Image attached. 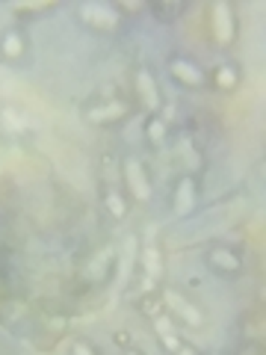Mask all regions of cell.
<instances>
[{"label":"cell","mask_w":266,"mask_h":355,"mask_svg":"<svg viewBox=\"0 0 266 355\" xmlns=\"http://www.w3.org/2000/svg\"><path fill=\"white\" fill-rule=\"evenodd\" d=\"M133 101L125 95H107V98H95L92 104L83 107V119L95 128H109V125H121L133 116Z\"/></svg>","instance_id":"1"},{"label":"cell","mask_w":266,"mask_h":355,"mask_svg":"<svg viewBox=\"0 0 266 355\" xmlns=\"http://www.w3.org/2000/svg\"><path fill=\"white\" fill-rule=\"evenodd\" d=\"M77 18L83 21L89 30L101 33V36H116L125 24V18L118 15L116 3H101V0H86V3L77 6Z\"/></svg>","instance_id":"2"},{"label":"cell","mask_w":266,"mask_h":355,"mask_svg":"<svg viewBox=\"0 0 266 355\" xmlns=\"http://www.w3.org/2000/svg\"><path fill=\"white\" fill-rule=\"evenodd\" d=\"M204 261L210 266V272L225 282H234L242 275V252L234 249L231 243H213V246H207Z\"/></svg>","instance_id":"3"},{"label":"cell","mask_w":266,"mask_h":355,"mask_svg":"<svg viewBox=\"0 0 266 355\" xmlns=\"http://www.w3.org/2000/svg\"><path fill=\"white\" fill-rule=\"evenodd\" d=\"M157 228H148V240L139 243V270L142 275H145L148 282L157 284L163 279V252H160V243H157Z\"/></svg>","instance_id":"9"},{"label":"cell","mask_w":266,"mask_h":355,"mask_svg":"<svg viewBox=\"0 0 266 355\" xmlns=\"http://www.w3.org/2000/svg\"><path fill=\"white\" fill-rule=\"evenodd\" d=\"M121 184L136 202H148L151 198V178L136 157H125V163H121Z\"/></svg>","instance_id":"7"},{"label":"cell","mask_w":266,"mask_h":355,"mask_svg":"<svg viewBox=\"0 0 266 355\" xmlns=\"http://www.w3.org/2000/svg\"><path fill=\"white\" fill-rule=\"evenodd\" d=\"M51 9H53V3H15L12 12L27 21L30 15H42V12H51Z\"/></svg>","instance_id":"19"},{"label":"cell","mask_w":266,"mask_h":355,"mask_svg":"<svg viewBox=\"0 0 266 355\" xmlns=\"http://www.w3.org/2000/svg\"><path fill=\"white\" fill-rule=\"evenodd\" d=\"M160 302H163L166 314L175 317V320H181L184 326H190V329H202L204 326L202 308H198L195 302H190L184 293H177V291H172V287H166V291H160Z\"/></svg>","instance_id":"5"},{"label":"cell","mask_w":266,"mask_h":355,"mask_svg":"<svg viewBox=\"0 0 266 355\" xmlns=\"http://www.w3.org/2000/svg\"><path fill=\"white\" fill-rule=\"evenodd\" d=\"M145 139L154 148H163L166 139H169V121H166L163 116H151L145 121Z\"/></svg>","instance_id":"17"},{"label":"cell","mask_w":266,"mask_h":355,"mask_svg":"<svg viewBox=\"0 0 266 355\" xmlns=\"http://www.w3.org/2000/svg\"><path fill=\"white\" fill-rule=\"evenodd\" d=\"M101 202L107 207V214L113 216V219H125L130 214V202H127V196L125 190H118V184H104V193H101Z\"/></svg>","instance_id":"14"},{"label":"cell","mask_w":266,"mask_h":355,"mask_svg":"<svg viewBox=\"0 0 266 355\" xmlns=\"http://www.w3.org/2000/svg\"><path fill=\"white\" fill-rule=\"evenodd\" d=\"M0 130L9 133V137H24L30 130V116L18 107H3L0 110Z\"/></svg>","instance_id":"15"},{"label":"cell","mask_w":266,"mask_h":355,"mask_svg":"<svg viewBox=\"0 0 266 355\" xmlns=\"http://www.w3.org/2000/svg\"><path fill=\"white\" fill-rule=\"evenodd\" d=\"M113 258H116V249H113V246H104L92 261H89L86 279L92 282V284H104L109 275H113V270H116V261H113Z\"/></svg>","instance_id":"13"},{"label":"cell","mask_w":266,"mask_h":355,"mask_svg":"<svg viewBox=\"0 0 266 355\" xmlns=\"http://www.w3.org/2000/svg\"><path fill=\"white\" fill-rule=\"evenodd\" d=\"M177 151H181V157H184L186 163H193V169H202V163H204V160H202V154L193 148V142H190V139H181Z\"/></svg>","instance_id":"20"},{"label":"cell","mask_w":266,"mask_h":355,"mask_svg":"<svg viewBox=\"0 0 266 355\" xmlns=\"http://www.w3.org/2000/svg\"><path fill=\"white\" fill-rule=\"evenodd\" d=\"M240 83H242V74H240V69L234 62H222V65L213 69V86L219 89V92L231 95V92H237L240 89Z\"/></svg>","instance_id":"16"},{"label":"cell","mask_w":266,"mask_h":355,"mask_svg":"<svg viewBox=\"0 0 266 355\" xmlns=\"http://www.w3.org/2000/svg\"><path fill=\"white\" fill-rule=\"evenodd\" d=\"M148 9H151V12L157 15L160 21H166V24H172L177 15H184V12H186V6H184V3H166V6H163V3H151Z\"/></svg>","instance_id":"18"},{"label":"cell","mask_w":266,"mask_h":355,"mask_svg":"<svg viewBox=\"0 0 266 355\" xmlns=\"http://www.w3.org/2000/svg\"><path fill=\"white\" fill-rule=\"evenodd\" d=\"M139 270V237L127 234V240L121 243L118 252V287H127V282L136 275Z\"/></svg>","instance_id":"12"},{"label":"cell","mask_w":266,"mask_h":355,"mask_svg":"<svg viewBox=\"0 0 266 355\" xmlns=\"http://www.w3.org/2000/svg\"><path fill=\"white\" fill-rule=\"evenodd\" d=\"M133 83H136V95H139L142 107H145L151 116H160V110H163V95H160L157 77H154L148 69H139L136 77H133Z\"/></svg>","instance_id":"11"},{"label":"cell","mask_w":266,"mask_h":355,"mask_svg":"<svg viewBox=\"0 0 266 355\" xmlns=\"http://www.w3.org/2000/svg\"><path fill=\"white\" fill-rule=\"evenodd\" d=\"M195 202H198V181L193 175H181L175 184V190H172V214L181 216V219L190 216Z\"/></svg>","instance_id":"10"},{"label":"cell","mask_w":266,"mask_h":355,"mask_svg":"<svg viewBox=\"0 0 266 355\" xmlns=\"http://www.w3.org/2000/svg\"><path fill=\"white\" fill-rule=\"evenodd\" d=\"M71 355H98V349L92 347V343H86V340H74L71 343Z\"/></svg>","instance_id":"21"},{"label":"cell","mask_w":266,"mask_h":355,"mask_svg":"<svg viewBox=\"0 0 266 355\" xmlns=\"http://www.w3.org/2000/svg\"><path fill=\"white\" fill-rule=\"evenodd\" d=\"M166 71L175 83H181L184 89H204L207 86V71L190 57H181V53H172L169 62H166Z\"/></svg>","instance_id":"6"},{"label":"cell","mask_w":266,"mask_h":355,"mask_svg":"<svg viewBox=\"0 0 266 355\" xmlns=\"http://www.w3.org/2000/svg\"><path fill=\"white\" fill-rule=\"evenodd\" d=\"M169 355H202V352H198L195 347H193V343H186V340H181V343H177V347L169 352Z\"/></svg>","instance_id":"22"},{"label":"cell","mask_w":266,"mask_h":355,"mask_svg":"<svg viewBox=\"0 0 266 355\" xmlns=\"http://www.w3.org/2000/svg\"><path fill=\"white\" fill-rule=\"evenodd\" d=\"M210 33H213L216 44L222 48H231L237 42V33H240V21H237V9L228 3V0H216L210 6Z\"/></svg>","instance_id":"4"},{"label":"cell","mask_w":266,"mask_h":355,"mask_svg":"<svg viewBox=\"0 0 266 355\" xmlns=\"http://www.w3.org/2000/svg\"><path fill=\"white\" fill-rule=\"evenodd\" d=\"M27 51H30V39H27L24 27L12 24V27H6L3 33H0V62L18 65V62H24Z\"/></svg>","instance_id":"8"},{"label":"cell","mask_w":266,"mask_h":355,"mask_svg":"<svg viewBox=\"0 0 266 355\" xmlns=\"http://www.w3.org/2000/svg\"><path fill=\"white\" fill-rule=\"evenodd\" d=\"M121 355H142V352H139V349H125Z\"/></svg>","instance_id":"23"}]
</instances>
